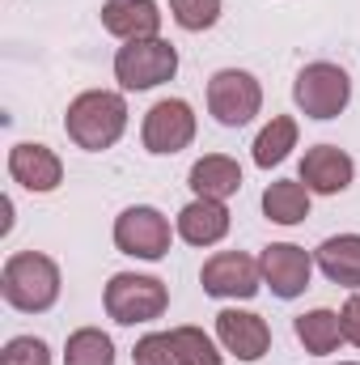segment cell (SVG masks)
Here are the masks:
<instances>
[{
    "mask_svg": "<svg viewBox=\"0 0 360 365\" xmlns=\"http://www.w3.org/2000/svg\"><path fill=\"white\" fill-rule=\"evenodd\" d=\"M314 264L322 268L327 280L344 284V289H360V234H339L327 238L314 255Z\"/></svg>",
    "mask_w": 360,
    "mask_h": 365,
    "instance_id": "17",
    "label": "cell"
},
{
    "mask_svg": "<svg viewBox=\"0 0 360 365\" xmlns=\"http://www.w3.org/2000/svg\"><path fill=\"white\" fill-rule=\"evenodd\" d=\"M64 365H115V344L106 331L97 327H81L68 336V349H64Z\"/></svg>",
    "mask_w": 360,
    "mask_h": 365,
    "instance_id": "21",
    "label": "cell"
},
{
    "mask_svg": "<svg viewBox=\"0 0 360 365\" xmlns=\"http://www.w3.org/2000/svg\"><path fill=\"white\" fill-rule=\"evenodd\" d=\"M9 175L26 191H55L64 182V166L47 145H13L9 149Z\"/></svg>",
    "mask_w": 360,
    "mask_h": 365,
    "instance_id": "13",
    "label": "cell"
},
{
    "mask_svg": "<svg viewBox=\"0 0 360 365\" xmlns=\"http://www.w3.org/2000/svg\"><path fill=\"white\" fill-rule=\"evenodd\" d=\"M344 365H356V361H344Z\"/></svg>",
    "mask_w": 360,
    "mask_h": 365,
    "instance_id": "27",
    "label": "cell"
},
{
    "mask_svg": "<svg viewBox=\"0 0 360 365\" xmlns=\"http://www.w3.org/2000/svg\"><path fill=\"white\" fill-rule=\"evenodd\" d=\"M292 327H297V340L305 344V353H314V357L335 353L339 340H344V327H339V314H335V310H309V314H301Z\"/></svg>",
    "mask_w": 360,
    "mask_h": 365,
    "instance_id": "19",
    "label": "cell"
},
{
    "mask_svg": "<svg viewBox=\"0 0 360 365\" xmlns=\"http://www.w3.org/2000/svg\"><path fill=\"white\" fill-rule=\"evenodd\" d=\"M170 306V293L157 276H136V272H119L106 284V314L123 327L132 323H153L162 319Z\"/></svg>",
    "mask_w": 360,
    "mask_h": 365,
    "instance_id": "4",
    "label": "cell"
},
{
    "mask_svg": "<svg viewBox=\"0 0 360 365\" xmlns=\"http://www.w3.org/2000/svg\"><path fill=\"white\" fill-rule=\"evenodd\" d=\"M238 187H242V170L225 153H208L191 166V191L199 200H221L225 204L229 195H238Z\"/></svg>",
    "mask_w": 360,
    "mask_h": 365,
    "instance_id": "16",
    "label": "cell"
},
{
    "mask_svg": "<svg viewBox=\"0 0 360 365\" xmlns=\"http://www.w3.org/2000/svg\"><path fill=\"white\" fill-rule=\"evenodd\" d=\"M170 340H174V349H179L182 365H221L216 344H212L199 327H174V331H170Z\"/></svg>",
    "mask_w": 360,
    "mask_h": 365,
    "instance_id": "22",
    "label": "cell"
},
{
    "mask_svg": "<svg viewBox=\"0 0 360 365\" xmlns=\"http://www.w3.org/2000/svg\"><path fill=\"white\" fill-rule=\"evenodd\" d=\"M0 365H51V349L34 336H13L0 353Z\"/></svg>",
    "mask_w": 360,
    "mask_h": 365,
    "instance_id": "25",
    "label": "cell"
},
{
    "mask_svg": "<svg viewBox=\"0 0 360 365\" xmlns=\"http://www.w3.org/2000/svg\"><path fill=\"white\" fill-rule=\"evenodd\" d=\"M263 212L275 225H297L309 217V187L301 179H280L263 191Z\"/></svg>",
    "mask_w": 360,
    "mask_h": 365,
    "instance_id": "18",
    "label": "cell"
},
{
    "mask_svg": "<svg viewBox=\"0 0 360 365\" xmlns=\"http://www.w3.org/2000/svg\"><path fill=\"white\" fill-rule=\"evenodd\" d=\"M64 128H68V136L81 149L102 153V149H110L123 136V128H127V102H123V93L90 90V93H81V98L68 102Z\"/></svg>",
    "mask_w": 360,
    "mask_h": 365,
    "instance_id": "2",
    "label": "cell"
},
{
    "mask_svg": "<svg viewBox=\"0 0 360 365\" xmlns=\"http://www.w3.org/2000/svg\"><path fill=\"white\" fill-rule=\"evenodd\" d=\"M352 175H356L352 158L344 149H335V145H318V149H309L301 158V182L314 195H339V191H348Z\"/></svg>",
    "mask_w": 360,
    "mask_h": 365,
    "instance_id": "12",
    "label": "cell"
},
{
    "mask_svg": "<svg viewBox=\"0 0 360 365\" xmlns=\"http://www.w3.org/2000/svg\"><path fill=\"white\" fill-rule=\"evenodd\" d=\"M216 336L221 344L238 357V361H259L271 349V331L268 323L250 310H221L216 314Z\"/></svg>",
    "mask_w": 360,
    "mask_h": 365,
    "instance_id": "11",
    "label": "cell"
},
{
    "mask_svg": "<svg viewBox=\"0 0 360 365\" xmlns=\"http://www.w3.org/2000/svg\"><path fill=\"white\" fill-rule=\"evenodd\" d=\"M259 268H263V280L271 284V293L292 302V297H301L309 289L314 259H309V251H301L292 242H271L263 251V259H259Z\"/></svg>",
    "mask_w": 360,
    "mask_h": 365,
    "instance_id": "10",
    "label": "cell"
},
{
    "mask_svg": "<svg viewBox=\"0 0 360 365\" xmlns=\"http://www.w3.org/2000/svg\"><path fill=\"white\" fill-rule=\"evenodd\" d=\"M229 234V212L221 200H191L179 212V238L191 242V247H212Z\"/></svg>",
    "mask_w": 360,
    "mask_h": 365,
    "instance_id": "15",
    "label": "cell"
},
{
    "mask_svg": "<svg viewBox=\"0 0 360 365\" xmlns=\"http://www.w3.org/2000/svg\"><path fill=\"white\" fill-rule=\"evenodd\" d=\"M199 280H203V293H212V297H242L246 302L259 293L263 268H259V259H250L242 251H221L203 264Z\"/></svg>",
    "mask_w": 360,
    "mask_h": 365,
    "instance_id": "9",
    "label": "cell"
},
{
    "mask_svg": "<svg viewBox=\"0 0 360 365\" xmlns=\"http://www.w3.org/2000/svg\"><path fill=\"white\" fill-rule=\"evenodd\" d=\"M179 51L166 38H132L115 56V77L123 90H153L162 81H174Z\"/></svg>",
    "mask_w": 360,
    "mask_h": 365,
    "instance_id": "3",
    "label": "cell"
},
{
    "mask_svg": "<svg viewBox=\"0 0 360 365\" xmlns=\"http://www.w3.org/2000/svg\"><path fill=\"white\" fill-rule=\"evenodd\" d=\"M132 365H182V357L174 349V340H170V331H153V336H144L136 344Z\"/></svg>",
    "mask_w": 360,
    "mask_h": 365,
    "instance_id": "24",
    "label": "cell"
},
{
    "mask_svg": "<svg viewBox=\"0 0 360 365\" xmlns=\"http://www.w3.org/2000/svg\"><path fill=\"white\" fill-rule=\"evenodd\" d=\"M170 9H174V21H179L182 30H212L216 21H221V0H170Z\"/></svg>",
    "mask_w": 360,
    "mask_h": 365,
    "instance_id": "23",
    "label": "cell"
},
{
    "mask_svg": "<svg viewBox=\"0 0 360 365\" xmlns=\"http://www.w3.org/2000/svg\"><path fill=\"white\" fill-rule=\"evenodd\" d=\"M140 136H144V149L157 153V158L186 149V145L195 140V110H191V102H182V98H162V102L144 115V132H140Z\"/></svg>",
    "mask_w": 360,
    "mask_h": 365,
    "instance_id": "8",
    "label": "cell"
},
{
    "mask_svg": "<svg viewBox=\"0 0 360 365\" xmlns=\"http://www.w3.org/2000/svg\"><path fill=\"white\" fill-rule=\"evenodd\" d=\"M102 26L115 38H123V43H132V38H157L162 9H157V0H110V4H102Z\"/></svg>",
    "mask_w": 360,
    "mask_h": 365,
    "instance_id": "14",
    "label": "cell"
},
{
    "mask_svg": "<svg viewBox=\"0 0 360 365\" xmlns=\"http://www.w3.org/2000/svg\"><path fill=\"white\" fill-rule=\"evenodd\" d=\"M339 327H344V340L360 349V293L356 297H348V306L339 310Z\"/></svg>",
    "mask_w": 360,
    "mask_h": 365,
    "instance_id": "26",
    "label": "cell"
},
{
    "mask_svg": "<svg viewBox=\"0 0 360 365\" xmlns=\"http://www.w3.org/2000/svg\"><path fill=\"white\" fill-rule=\"evenodd\" d=\"M115 247H119L123 255H136V259L157 264V259H166V251H170V221H166L157 208L136 204V208H127V212L115 221Z\"/></svg>",
    "mask_w": 360,
    "mask_h": 365,
    "instance_id": "7",
    "label": "cell"
},
{
    "mask_svg": "<svg viewBox=\"0 0 360 365\" xmlns=\"http://www.w3.org/2000/svg\"><path fill=\"white\" fill-rule=\"evenodd\" d=\"M0 293L13 310L21 314H43L55 306L60 297V268L55 259L38 255V251H17L9 255L4 272H0Z\"/></svg>",
    "mask_w": 360,
    "mask_h": 365,
    "instance_id": "1",
    "label": "cell"
},
{
    "mask_svg": "<svg viewBox=\"0 0 360 365\" xmlns=\"http://www.w3.org/2000/svg\"><path fill=\"white\" fill-rule=\"evenodd\" d=\"M263 106V86L242 73V68H221L212 81H208V110L216 115V123L225 128H242L259 115Z\"/></svg>",
    "mask_w": 360,
    "mask_h": 365,
    "instance_id": "6",
    "label": "cell"
},
{
    "mask_svg": "<svg viewBox=\"0 0 360 365\" xmlns=\"http://www.w3.org/2000/svg\"><path fill=\"white\" fill-rule=\"evenodd\" d=\"M348 98H352L348 73H344L339 64H327V60L305 64V68L297 73V81H292V102H297L309 119H335V115L348 106Z\"/></svg>",
    "mask_w": 360,
    "mask_h": 365,
    "instance_id": "5",
    "label": "cell"
},
{
    "mask_svg": "<svg viewBox=\"0 0 360 365\" xmlns=\"http://www.w3.org/2000/svg\"><path fill=\"white\" fill-rule=\"evenodd\" d=\"M292 145H297V123L288 115H275L268 128L259 132V140H255V166H263V170L280 166Z\"/></svg>",
    "mask_w": 360,
    "mask_h": 365,
    "instance_id": "20",
    "label": "cell"
}]
</instances>
